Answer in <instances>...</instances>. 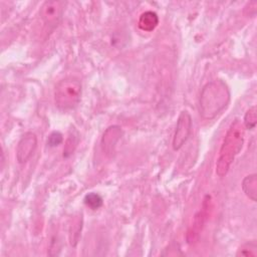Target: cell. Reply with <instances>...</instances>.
Segmentation results:
<instances>
[{"label":"cell","instance_id":"cell-1","mask_svg":"<svg viewBox=\"0 0 257 257\" xmlns=\"http://www.w3.org/2000/svg\"><path fill=\"white\" fill-rule=\"evenodd\" d=\"M230 101L228 85L221 79L208 82L201 91L199 99L200 114L205 119L216 117Z\"/></svg>","mask_w":257,"mask_h":257},{"label":"cell","instance_id":"cell-2","mask_svg":"<svg viewBox=\"0 0 257 257\" xmlns=\"http://www.w3.org/2000/svg\"><path fill=\"white\" fill-rule=\"evenodd\" d=\"M244 142V126L239 119H235L229 126L220 149V156L216 164V173L219 177H224L235 157L240 153Z\"/></svg>","mask_w":257,"mask_h":257},{"label":"cell","instance_id":"cell-3","mask_svg":"<svg viewBox=\"0 0 257 257\" xmlns=\"http://www.w3.org/2000/svg\"><path fill=\"white\" fill-rule=\"evenodd\" d=\"M82 86L78 78L68 76L61 79L54 89L55 105L61 110L74 108L80 101Z\"/></svg>","mask_w":257,"mask_h":257},{"label":"cell","instance_id":"cell-4","mask_svg":"<svg viewBox=\"0 0 257 257\" xmlns=\"http://www.w3.org/2000/svg\"><path fill=\"white\" fill-rule=\"evenodd\" d=\"M192 130V117L187 110H182L178 120L177 126L173 138V149L175 151L180 150L187 142Z\"/></svg>","mask_w":257,"mask_h":257},{"label":"cell","instance_id":"cell-5","mask_svg":"<svg viewBox=\"0 0 257 257\" xmlns=\"http://www.w3.org/2000/svg\"><path fill=\"white\" fill-rule=\"evenodd\" d=\"M64 3L60 1H46L40 8V17L48 26H56L63 14Z\"/></svg>","mask_w":257,"mask_h":257},{"label":"cell","instance_id":"cell-6","mask_svg":"<svg viewBox=\"0 0 257 257\" xmlns=\"http://www.w3.org/2000/svg\"><path fill=\"white\" fill-rule=\"evenodd\" d=\"M37 147V137L32 132L25 133L20 141L18 142L16 149V158L18 163L23 164L27 162L30 157L33 155Z\"/></svg>","mask_w":257,"mask_h":257},{"label":"cell","instance_id":"cell-7","mask_svg":"<svg viewBox=\"0 0 257 257\" xmlns=\"http://www.w3.org/2000/svg\"><path fill=\"white\" fill-rule=\"evenodd\" d=\"M122 136L121 127L118 125H111L106 128L101 139V146L106 155H112L114 148Z\"/></svg>","mask_w":257,"mask_h":257},{"label":"cell","instance_id":"cell-8","mask_svg":"<svg viewBox=\"0 0 257 257\" xmlns=\"http://www.w3.org/2000/svg\"><path fill=\"white\" fill-rule=\"evenodd\" d=\"M159 23V17L157 13L153 11H146L142 13L139 19V27L143 31H153Z\"/></svg>","mask_w":257,"mask_h":257},{"label":"cell","instance_id":"cell-9","mask_svg":"<svg viewBox=\"0 0 257 257\" xmlns=\"http://www.w3.org/2000/svg\"><path fill=\"white\" fill-rule=\"evenodd\" d=\"M242 190L250 200H252L253 202H256L257 200V175L256 174L248 175L243 179Z\"/></svg>","mask_w":257,"mask_h":257},{"label":"cell","instance_id":"cell-10","mask_svg":"<svg viewBox=\"0 0 257 257\" xmlns=\"http://www.w3.org/2000/svg\"><path fill=\"white\" fill-rule=\"evenodd\" d=\"M78 143H79V133L74 126H71L68 133V137L65 141V145L63 149V157L64 158L70 157L74 153Z\"/></svg>","mask_w":257,"mask_h":257},{"label":"cell","instance_id":"cell-11","mask_svg":"<svg viewBox=\"0 0 257 257\" xmlns=\"http://www.w3.org/2000/svg\"><path fill=\"white\" fill-rule=\"evenodd\" d=\"M83 201H84V204L87 207H89L91 210H97L103 204V200H102L101 196H99L96 193H89V194L85 195Z\"/></svg>","mask_w":257,"mask_h":257},{"label":"cell","instance_id":"cell-12","mask_svg":"<svg viewBox=\"0 0 257 257\" xmlns=\"http://www.w3.org/2000/svg\"><path fill=\"white\" fill-rule=\"evenodd\" d=\"M257 109L256 106L253 105L249 107V109L246 111L244 115V126L248 130H252L255 127L257 122Z\"/></svg>","mask_w":257,"mask_h":257},{"label":"cell","instance_id":"cell-13","mask_svg":"<svg viewBox=\"0 0 257 257\" xmlns=\"http://www.w3.org/2000/svg\"><path fill=\"white\" fill-rule=\"evenodd\" d=\"M237 255H241V256H256L257 255V246L255 244V242H251V243H246L245 245H243L240 249Z\"/></svg>","mask_w":257,"mask_h":257},{"label":"cell","instance_id":"cell-14","mask_svg":"<svg viewBox=\"0 0 257 257\" xmlns=\"http://www.w3.org/2000/svg\"><path fill=\"white\" fill-rule=\"evenodd\" d=\"M63 141V137H62V134L59 133V132H52L49 137H48V140H47V144L50 146V147H56L58 145H60Z\"/></svg>","mask_w":257,"mask_h":257}]
</instances>
